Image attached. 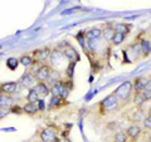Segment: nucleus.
I'll return each mask as SVG.
<instances>
[{
  "label": "nucleus",
  "mask_w": 151,
  "mask_h": 142,
  "mask_svg": "<svg viewBox=\"0 0 151 142\" xmlns=\"http://www.w3.org/2000/svg\"><path fill=\"white\" fill-rule=\"evenodd\" d=\"M50 52H52L50 47H43V48L33 50L32 55H33V58H34V60H37L39 64H45V63H48Z\"/></svg>",
  "instance_id": "0eeeda50"
},
{
  "label": "nucleus",
  "mask_w": 151,
  "mask_h": 142,
  "mask_svg": "<svg viewBox=\"0 0 151 142\" xmlns=\"http://www.w3.org/2000/svg\"><path fill=\"white\" fill-rule=\"evenodd\" d=\"M73 79H60L57 83H54L53 86H50V94L52 96H58L62 99H65L69 97V93L73 88Z\"/></svg>",
  "instance_id": "7ed1b4c3"
},
{
  "label": "nucleus",
  "mask_w": 151,
  "mask_h": 142,
  "mask_svg": "<svg viewBox=\"0 0 151 142\" xmlns=\"http://www.w3.org/2000/svg\"><path fill=\"white\" fill-rule=\"evenodd\" d=\"M125 39H126V35L120 34V33H116V32H115V34H113L112 40H111V43H110V44H111V45H113V47L121 45V44L125 42Z\"/></svg>",
  "instance_id": "bb28decb"
},
{
  "label": "nucleus",
  "mask_w": 151,
  "mask_h": 142,
  "mask_svg": "<svg viewBox=\"0 0 151 142\" xmlns=\"http://www.w3.org/2000/svg\"><path fill=\"white\" fill-rule=\"evenodd\" d=\"M60 79H62V75H60V72H59V70H57V69H54V68H53V70H52V73L49 74L48 79L45 80V83L50 87V86H53L54 83H57V82H58V80H60Z\"/></svg>",
  "instance_id": "5701e85b"
},
{
  "label": "nucleus",
  "mask_w": 151,
  "mask_h": 142,
  "mask_svg": "<svg viewBox=\"0 0 151 142\" xmlns=\"http://www.w3.org/2000/svg\"><path fill=\"white\" fill-rule=\"evenodd\" d=\"M38 82L37 79L34 77V74H33V72H30V70H28V72H24L22 74V77L19 78L18 80V87H19V91L20 89H30L35 86Z\"/></svg>",
  "instance_id": "39448f33"
},
{
  "label": "nucleus",
  "mask_w": 151,
  "mask_h": 142,
  "mask_svg": "<svg viewBox=\"0 0 151 142\" xmlns=\"http://www.w3.org/2000/svg\"><path fill=\"white\" fill-rule=\"evenodd\" d=\"M141 94H142L145 102L151 101V78H149V82L146 84V87L144 88V91L141 92Z\"/></svg>",
  "instance_id": "cd10ccee"
},
{
  "label": "nucleus",
  "mask_w": 151,
  "mask_h": 142,
  "mask_svg": "<svg viewBox=\"0 0 151 142\" xmlns=\"http://www.w3.org/2000/svg\"><path fill=\"white\" fill-rule=\"evenodd\" d=\"M3 89V93L5 94H15L17 92H19V87H18V82H5V83H0Z\"/></svg>",
  "instance_id": "4468645a"
},
{
  "label": "nucleus",
  "mask_w": 151,
  "mask_h": 142,
  "mask_svg": "<svg viewBox=\"0 0 151 142\" xmlns=\"http://www.w3.org/2000/svg\"><path fill=\"white\" fill-rule=\"evenodd\" d=\"M112 142H130V140L125 131H117L113 133Z\"/></svg>",
  "instance_id": "393cba45"
},
{
  "label": "nucleus",
  "mask_w": 151,
  "mask_h": 142,
  "mask_svg": "<svg viewBox=\"0 0 151 142\" xmlns=\"http://www.w3.org/2000/svg\"><path fill=\"white\" fill-rule=\"evenodd\" d=\"M34 89L38 92L40 98H45L50 94V87L45 82H38L34 86Z\"/></svg>",
  "instance_id": "2eb2a0df"
},
{
  "label": "nucleus",
  "mask_w": 151,
  "mask_h": 142,
  "mask_svg": "<svg viewBox=\"0 0 151 142\" xmlns=\"http://www.w3.org/2000/svg\"><path fill=\"white\" fill-rule=\"evenodd\" d=\"M40 99L39 94H38V92L34 89V87L29 89V92H28L27 94V102H30V103H38V101Z\"/></svg>",
  "instance_id": "a878e982"
},
{
  "label": "nucleus",
  "mask_w": 151,
  "mask_h": 142,
  "mask_svg": "<svg viewBox=\"0 0 151 142\" xmlns=\"http://www.w3.org/2000/svg\"><path fill=\"white\" fill-rule=\"evenodd\" d=\"M146 115H144V111H142V107L139 108V107H136V110L132 112V115L130 117V120L132 123H139V122H142V120L145 118Z\"/></svg>",
  "instance_id": "4be33fe9"
},
{
  "label": "nucleus",
  "mask_w": 151,
  "mask_h": 142,
  "mask_svg": "<svg viewBox=\"0 0 151 142\" xmlns=\"http://www.w3.org/2000/svg\"><path fill=\"white\" fill-rule=\"evenodd\" d=\"M18 64H19V59H17V58H9L6 62V65L10 69H15L18 67Z\"/></svg>",
  "instance_id": "2f4dec72"
},
{
  "label": "nucleus",
  "mask_w": 151,
  "mask_h": 142,
  "mask_svg": "<svg viewBox=\"0 0 151 142\" xmlns=\"http://www.w3.org/2000/svg\"><path fill=\"white\" fill-rule=\"evenodd\" d=\"M146 142H151V132L149 133V136H147V138H146Z\"/></svg>",
  "instance_id": "f704fd0d"
},
{
  "label": "nucleus",
  "mask_w": 151,
  "mask_h": 142,
  "mask_svg": "<svg viewBox=\"0 0 151 142\" xmlns=\"http://www.w3.org/2000/svg\"><path fill=\"white\" fill-rule=\"evenodd\" d=\"M98 115L100 116H108L111 113H115L121 110V103L119 98L116 97L115 93L108 94L106 98H103L102 101L98 103Z\"/></svg>",
  "instance_id": "f257e3e1"
},
{
  "label": "nucleus",
  "mask_w": 151,
  "mask_h": 142,
  "mask_svg": "<svg viewBox=\"0 0 151 142\" xmlns=\"http://www.w3.org/2000/svg\"><path fill=\"white\" fill-rule=\"evenodd\" d=\"M33 62H34V58H33L32 54H24L19 58V64H22L25 68H30Z\"/></svg>",
  "instance_id": "b1692460"
},
{
  "label": "nucleus",
  "mask_w": 151,
  "mask_h": 142,
  "mask_svg": "<svg viewBox=\"0 0 151 142\" xmlns=\"http://www.w3.org/2000/svg\"><path fill=\"white\" fill-rule=\"evenodd\" d=\"M65 105H67V101H65V99H62L58 96H52L50 99H49L48 107H49V110H54V108L58 110V108H60V107H64Z\"/></svg>",
  "instance_id": "a211bd4d"
},
{
  "label": "nucleus",
  "mask_w": 151,
  "mask_h": 142,
  "mask_svg": "<svg viewBox=\"0 0 151 142\" xmlns=\"http://www.w3.org/2000/svg\"><path fill=\"white\" fill-rule=\"evenodd\" d=\"M76 64L74 63H69L65 67V78L67 79H73V70H74Z\"/></svg>",
  "instance_id": "7c9ffc66"
},
{
  "label": "nucleus",
  "mask_w": 151,
  "mask_h": 142,
  "mask_svg": "<svg viewBox=\"0 0 151 142\" xmlns=\"http://www.w3.org/2000/svg\"><path fill=\"white\" fill-rule=\"evenodd\" d=\"M113 93L119 98L121 107H124L125 105H129L130 102H132V97H134V86H132V82L131 80L122 82Z\"/></svg>",
  "instance_id": "f03ea898"
},
{
  "label": "nucleus",
  "mask_w": 151,
  "mask_h": 142,
  "mask_svg": "<svg viewBox=\"0 0 151 142\" xmlns=\"http://www.w3.org/2000/svg\"><path fill=\"white\" fill-rule=\"evenodd\" d=\"M124 52H127V55L130 57L129 63H132V62H135V60L142 58V52H141V47H140L139 42H134V43L129 44L127 49Z\"/></svg>",
  "instance_id": "9d476101"
},
{
  "label": "nucleus",
  "mask_w": 151,
  "mask_h": 142,
  "mask_svg": "<svg viewBox=\"0 0 151 142\" xmlns=\"http://www.w3.org/2000/svg\"><path fill=\"white\" fill-rule=\"evenodd\" d=\"M64 55H63V52L62 49H59V48H53L50 52V55H49V59H48V64L50 65L52 68H57V67H59L60 64H62V62L64 60Z\"/></svg>",
  "instance_id": "1a4fd4ad"
},
{
  "label": "nucleus",
  "mask_w": 151,
  "mask_h": 142,
  "mask_svg": "<svg viewBox=\"0 0 151 142\" xmlns=\"http://www.w3.org/2000/svg\"><path fill=\"white\" fill-rule=\"evenodd\" d=\"M142 128L144 130H147V131H151V111L145 116V118L142 120Z\"/></svg>",
  "instance_id": "c756f323"
},
{
  "label": "nucleus",
  "mask_w": 151,
  "mask_h": 142,
  "mask_svg": "<svg viewBox=\"0 0 151 142\" xmlns=\"http://www.w3.org/2000/svg\"><path fill=\"white\" fill-rule=\"evenodd\" d=\"M52 70H53V68H52L48 63H45V64L39 65V67L33 72V74H34L37 82H45V80L48 79L49 74L52 73Z\"/></svg>",
  "instance_id": "6e6552de"
},
{
  "label": "nucleus",
  "mask_w": 151,
  "mask_h": 142,
  "mask_svg": "<svg viewBox=\"0 0 151 142\" xmlns=\"http://www.w3.org/2000/svg\"><path fill=\"white\" fill-rule=\"evenodd\" d=\"M113 34H115V29H113L112 23H108V24L103 25V28H102V39L105 40L106 43H111Z\"/></svg>",
  "instance_id": "ddd939ff"
},
{
  "label": "nucleus",
  "mask_w": 151,
  "mask_h": 142,
  "mask_svg": "<svg viewBox=\"0 0 151 142\" xmlns=\"http://www.w3.org/2000/svg\"><path fill=\"white\" fill-rule=\"evenodd\" d=\"M53 142H60V140H59V137H57V138L53 141Z\"/></svg>",
  "instance_id": "c9c22d12"
},
{
  "label": "nucleus",
  "mask_w": 151,
  "mask_h": 142,
  "mask_svg": "<svg viewBox=\"0 0 151 142\" xmlns=\"http://www.w3.org/2000/svg\"><path fill=\"white\" fill-rule=\"evenodd\" d=\"M142 131H144V128L139 123H132L127 127L125 132H126V135L131 142H136L141 136H142V133H144Z\"/></svg>",
  "instance_id": "9b49d317"
},
{
  "label": "nucleus",
  "mask_w": 151,
  "mask_h": 142,
  "mask_svg": "<svg viewBox=\"0 0 151 142\" xmlns=\"http://www.w3.org/2000/svg\"><path fill=\"white\" fill-rule=\"evenodd\" d=\"M22 108H23V113H25V115H29V116H35L38 112H40L39 108H38V103L27 102Z\"/></svg>",
  "instance_id": "aec40b11"
},
{
  "label": "nucleus",
  "mask_w": 151,
  "mask_h": 142,
  "mask_svg": "<svg viewBox=\"0 0 151 142\" xmlns=\"http://www.w3.org/2000/svg\"><path fill=\"white\" fill-rule=\"evenodd\" d=\"M139 43L141 47V52H142V58H147L151 54V42L147 38H139Z\"/></svg>",
  "instance_id": "dca6fc26"
},
{
  "label": "nucleus",
  "mask_w": 151,
  "mask_h": 142,
  "mask_svg": "<svg viewBox=\"0 0 151 142\" xmlns=\"http://www.w3.org/2000/svg\"><path fill=\"white\" fill-rule=\"evenodd\" d=\"M84 38L86 39H101L102 38V29L101 28H91L89 30L84 32Z\"/></svg>",
  "instance_id": "412c9836"
},
{
  "label": "nucleus",
  "mask_w": 151,
  "mask_h": 142,
  "mask_svg": "<svg viewBox=\"0 0 151 142\" xmlns=\"http://www.w3.org/2000/svg\"><path fill=\"white\" fill-rule=\"evenodd\" d=\"M131 24H127V23H115L113 24V29H115L116 33H120V34H124V35H129L130 32H131Z\"/></svg>",
  "instance_id": "6ab92c4d"
},
{
  "label": "nucleus",
  "mask_w": 151,
  "mask_h": 142,
  "mask_svg": "<svg viewBox=\"0 0 151 142\" xmlns=\"http://www.w3.org/2000/svg\"><path fill=\"white\" fill-rule=\"evenodd\" d=\"M44 99L43 98H40L39 101H38V108H39V111L42 112V111H44Z\"/></svg>",
  "instance_id": "72a5a7b5"
},
{
  "label": "nucleus",
  "mask_w": 151,
  "mask_h": 142,
  "mask_svg": "<svg viewBox=\"0 0 151 142\" xmlns=\"http://www.w3.org/2000/svg\"><path fill=\"white\" fill-rule=\"evenodd\" d=\"M3 94V89H1V86H0V96Z\"/></svg>",
  "instance_id": "e433bc0d"
},
{
  "label": "nucleus",
  "mask_w": 151,
  "mask_h": 142,
  "mask_svg": "<svg viewBox=\"0 0 151 142\" xmlns=\"http://www.w3.org/2000/svg\"><path fill=\"white\" fill-rule=\"evenodd\" d=\"M60 45V44H59ZM63 55H64V58L68 60L69 63H74V64H77L79 62V59H81V57H79V53H78V50L74 48V47L72 44H69V43H63Z\"/></svg>",
  "instance_id": "423d86ee"
},
{
  "label": "nucleus",
  "mask_w": 151,
  "mask_h": 142,
  "mask_svg": "<svg viewBox=\"0 0 151 142\" xmlns=\"http://www.w3.org/2000/svg\"><path fill=\"white\" fill-rule=\"evenodd\" d=\"M149 82V78L145 75H140V77L135 78L132 80V86H134V93H141L146 87V84Z\"/></svg>",
  "instance_id": "f8f14e48"
},
{
  "label": "nucleus",
  "mask_w": 151,
  "mask_h": 142,
  "mask_svg": "<svg viewBox=\"0 0 151 142\" xmlns=\"http://www.w3.org/2000/svg\"><path fill=\"white\" fill-rule=\"evenodd\" d=\"M132 102H134V105L136 107H139L141 108L144 106V103H145V99L142 97V94L141 93H134V97H132Z\"/></svg>",
  "instance_id": "c85d7f7f"
},
{
  "label": "nucleus",
  "mask_w": 151,
  "mask_h": 142,
  "mask_svg": "<svg viewBox=\"0 0 151 142\" xmlns=\"http://www.w3.org/2000/svg\"><path fill=\"white\" fill-rule=\"evenodd\" d=\"M10 113V110L9 108H0V118H4L6 115Z\"/></svg>",
  "instance_id": "473e14b6"
},
{
  "label": "nucleus",
  "mask_w": 151,
  "mask_h": 142,
  "mask_svg": "<svg viewBox=\"0 0 151 142\" xmlns=\"http://www.w3.org/2000/svg\"><path fill=\"white\" fill-rule=\"evenodd\" d=\"M58 133H59L58 127L54 125H49L40 130L39 140H40V142H53L57 137H58Z\"/></svg>",
  "instance_id": "20e7f679"
},
{
  "label": "nucleus",
  "mask_w": 151,
  "mask_h": 142,
  "mask_svg": "<svg viewBox=\"0 0 151 142\" xmlns=\"http://www.w3.org/2000/svg\"><path fill=\"white\" fill-rule=\"evenodd\" d=\"M14 105H15V99L13 98V96L5 93H3L0 96V108H9L10 110Z\"/></svg>",
  "instance_id": "f3484780"
}]
</instances>
